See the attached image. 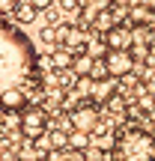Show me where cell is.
Returning <instances> with one entry per match:
<instances>
[{"label": "cell", "instance_id": "cell-1", "mask_svg": "<svg viewBox=\"0 0 155 161\" xmlns=\"http://www.w3.org/2000/svg\"><path fill=\"white\" fill-rule=\"evenodd\" d=\"M42 96L45 78L33 42L18 24L0 15V108L6 114H21Z\"/></svg>", "mask_w": 155, "mask_h": 161}, {"label": "cell", "instance_id": "cell-2", "mask_svg": "<svg viewBox=\"0 0 155 161\" xmlns=\"http://www.w3.org/2000/svg\"><path fill=\"white\" fill-rule=\"evenodd\" d=\"M110 158H122V161H155V134L146 131V128H140V125L116 128Z\"/></svg>", "mask_w": 155, "mask_h": 161}, {"label": "cell", "instance_id": "cell-3", "mask_svg": "<svg viewBox=\"0 0 155 161\" xmlns=\"http://www.w3.org/2000/svg\"><path fill=\"white\" fill-rule=\"evenodd\" d=\"M18 116H21V119H18V131H21V137H27L30 143L39 140L42 134L48 131V108H42V104H27Z\"/></svg>", "mask_w": 155, "mask_h": 161}, {"label": "cell", "instance_id": "cell-4", "mask_svg": "<svg viewBox=\"0 0 155 161\" xmlns=\"http://www.w3.org/2000/svg\"><path fill=\"white\" fill-rule=\"evenodd\" d=\"M104 63H108L110 78H116V80H119L122 75H128L131 69H137V57L131 54V48H108Z\"/></svg>", "mask_w": 155, "mask_h": 161}, {"label": "cell", "instance_id": "cell-5", "mask_svg": "<svg viewBox=\"0 0 155 161\" xmlns=\"http://www.w3.org/2000/svg\"><path fill=\"white\" fill-rule=\"evenodd\" d=\"M69 122H72V128H80V131H96V128L102 125V110H98V102H96V104L84 102V104H78V108H72Z\"/></svg>", "mask_w": 155, "mask_h": 161}, {"label": "cell", "instance_id": "cell-6", "mask_svg": "<svg viewBox=\"0 0 155 161\" xmlns=\"http://www.w3.org/2000/svg\"><path fill=\"white\" fill-rule=\"evenodd\" d=\"M104 42H108V48H131L134 45V24L131 21H116L104 33Z\"/></svg>", "mask_w": 155, "mask_h": 161}, {"label": "cell", "instance_id": "cell-7", "mask_svg": "<svg viewBox=\"0 0 155 161\" xmlns=\"http://www.w3.org/2000/svg\"><path fill=\"white\" fill-rule=\"evenodd\" d=\"M128 21L131 24H155V12L146 3H134L131 0V6H128Z\"/></svg>", "mask_w": 155, "mask_h": 161}, {"label": "cell", "instance_id": "cell-8", "mask_svg": "<svg viewBox=\"0 0 155 161\" xmlns=\"http://www.w3.org/2000/svg\"><path fill=\"white\" fill-rule=\"evenodd\" d=\"M48 57H51V66H54V69H60V72L72 69V63H75V54H72V48H63V45H60L57 51H51Z\"/></svg>", "mask_w": 155, "mask_h": 161}, {"label": "cell", "instance_id": "cell-9", "mask_svg": "<svg viewBox=\"0 0 155 161\" xmlns=\"http://www.w3.org/2000/svg\"><path fill=\"white\" fill-rule=\"evenodd\" d=\"M36 12H39V9H36L30 0H21V3L12 9V15H15L18 24H33V21H36Z\"/></svg>", "mask_w": 155, "mask_h": 161}, {"label": "cell", "instance_id": "cell-10", "mask_svg": "<svg viewBox=\"0 0 155 161\" xmlns=\"http://www.w3.org/2000/svg\"><path fill=\"white\" fill-rule=\"evenodd\" d=\"M113 80H116V78H104V80H96V86H92V98H96L98 104H104V102H108V96L116 90V86H113Z\"/></svg>", "mask_w": 155, "mask_h": 161}, {"label": "cell", "instance_id": "cell-11", "mask_svg": "<svg viewBox=\"0 0 155 161\" xmlns=\"http://www.w3.org/2000/svg\"><path fill=\"white\" fill-rule=\"evenodd\" d=\"M104 108L113 110V114H125V108H128V104H125V96H122L119 90H113V92L108 96V102H104Z\"/></svg>", "mask_w": 155, "mask_h": 161}, {"label": "cell", "instance_id": "cell-12", "mask_svg": "<svg viewBox=\"0 0 155 161\" xmlns=\"http://www.w3.org/2000/svg\"><path fill=\"white\" fill-rule=\"evenodd\" d=\"M90 75H92V80H104V78H110V72H108V63H104V57H92Z\"/></svg>", "mask_w": 155, "mask_h": 161}, {"label": "cell", "instance_id": "cell-13", "mask_svg": "<svg viewBox=\"0 0 155 161\" xmlns=\"http://www.w3.org/2000/svg\"><path fill=\"white\" fill-rule=\"evenodd\" d=\"M92 66V54H75V63H72V69H75V75H84V72H90Z\"/></svg>", "mask_w": 155, "mask_h": 161}, {"label": "cell", "instance_id": "cell-14", "mask_svg": "<svg viewBox=\"0 0 155 161\" xmlns=\"http://www.w3.org/2000/svg\"><path fill=\"white\" fill-rule=\"evenodd\" d=\"M69 143L86 152V146H90V131H80V128H72V134H69Z\"/></svg>", "mask_w": 155, "mask_h": 161}, {"label": "cell", "instance_id": "cell-15", "mask_svg": "<svg viewBox=\"0 0 155 161\" xmlns=\"http://www.w3.org/2000/svg\"><path fill=\"white\" fill-rule=\"evenodd\" d=\"M90 54H92V57H104V54H108V42H104V39L90 42Z\"/></svg>", "mask_w": 155, "mask_h": 161}, {"label": "cell", "instance_id": "cell-16", "mask_svg": "<svg viewBox=\"0 0 155 161\" xmlns=\"http://www.w3.org/2000/svg\"><path fill=\"white\" fill-rule=\"evenodd\" d=\"M60 9H63V12H72V15H78V12H80V0H60Z\"/></svg>", "mask_w": 155, "mask_h": 161}, {"label": "cell", "instance_id": "cell-17", "mask_svg": "<svg viewBox=\"0 0 155 161\" xmlns=\"http://www.w3.org/2000/svg\"><path fill=\"white\" fill-rule=\"evenodd\" d=\"M21 3V0H0V15H12V9Z\"/></svg>", "mask_w": 155, "mask_h": 161}, {"label": "cell", "instance_id": "cell-18", "mask_svg": "<svg viewBox=\"0 0 155 161\" xmlns=\"http://www.w3.org/2000/svg\"><path fill=\"white\" fill-rule=\"evenodd\" d=\"M30 3H33V6H36L39 12H48V9L54 6V0H30Z\"/></svg>", "mask_w": 155, "mask_h": 161}, {"label": "cell", "instance_id": "cell-19", "mask_svg": "<svg viewBox=\"0 0 155 161\" xmlns=\"http://www.w3.org/2000/svg\"><path fill=\"white\" fill-rule=\"evenodd\" d=\"M110 3H131V0H110Z\"/></svg>", "mask_w": 155, "mask_h": 161}, {"label": "cell", "instance_id": "cell-20", "mask_svg": "<svg viewBox=\"0 0 155 161\" xmlns=\"http://www.w3.org/2000/svg\"><path fill=\"white\" fill-rule=\"evenodd\" d=\"M0 134H3V125H0Z\"/></svg>", "mask_w": 155, "mask_h": 161}]
</instances>
